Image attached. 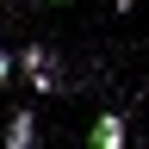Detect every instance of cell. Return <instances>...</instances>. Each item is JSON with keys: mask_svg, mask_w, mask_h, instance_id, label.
Masks as SVG:
<instances>
[{"mask_svg": "<svg viewBox=\"0 0 149 149\" xmlns=\"http://www.w3.org/2000/svg\"><path fill=\"white\" fill-rule=\"evenodd\" d=\"M19 62H25V68H31V87H37V93H50V87H56V62H50V56H44V50H37V44H31L25 56H19Z\"/></svg>", "mask_w": 149, "mask_h": 149, "instance_id": "obj_1", "label": "cell"}, {"mask_svg": "<svg viewBox=\"0 0 149 149\" xmlns=\"http://www.w3.org/2000/svg\"><path fill=\"white\" fill-rule=\"evenodd\" d=\"M37 118H31V112H13V118H6V149H31L37 143V130H31Z\"/></svg>", "mask_w": 149, "mask_h": 149, "instance_id": "obj_2", "label": "cell"}, {"mask_svg": "<svg viewBox=\"0 0 149 149\" xmlns=\"http://www.w3.org/2000/svg\"><path fill=\"white\" fill-rule=\"evenodd\" d=\"M118 143H124V118H112V112H106V118L93 124V149H118Z\"/></svg>", "mask_w": 149, "mask_h": 149, "instance_id": "obj_3", "label": "cell"}, {"mask_svg": "<svg viewBox=\"0 0 149 149\" xmlns=\"http://www.w3.org/2000/svg\"><path fill=\"white\" fill-rule=\"evenodd\" d=\"M6 81H13V56L0 50V87H6Z\"/></svg>", "mask_w": 149, "mask_h": 149, "instance_id": "obj_4", "label": "cell"}, {"mask_svg": "<svg viewBox=\"0 0 149 149\" xmlns=\"http://www.w3.org/2000/svg\"><path fill=\"white\" fill-rule=\"evenodd\" d=\"M130 6H137V0H118V13H130Z\"/></svg>", "mask_w": 149, "mask_h": 149, "instance_id": "obj_5", "label": "cell"}]
</instances>
